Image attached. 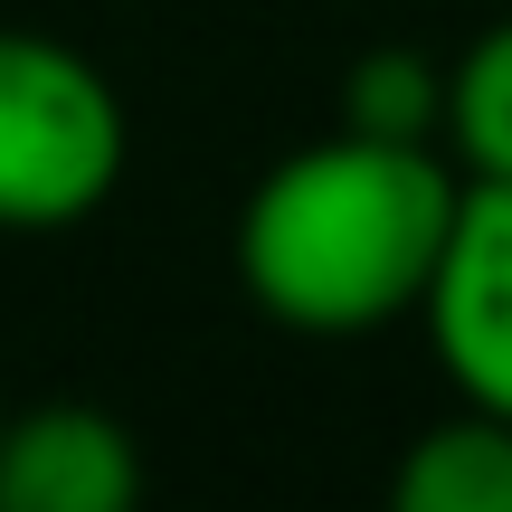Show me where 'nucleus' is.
<instances>
[{"label":"nucleus","mask_w":512,"mask_h":512,"mask_svg":"<svg viewBox=\"0 0 512 512\" xmlns=\"http://www.w3.org/2000/svg\"><path fill=\"white\" fill-rule=\"evenodd\" d=\"M465 171L446 143H399V133H323L238 200V285L266 323L313 332V342H361L427 304L437 256L456 238Z\"/></svg>","instance_id":"nucleus-1"},{"label":"nucleus","mask_w":512,"mask_h":512,"mask_svg":"<svg viewBox=\"0 0 512 512\" xmlns=\"http://www.w3.org/2000/svg\"><path fill=\"white\" fill-rule=\"evenodd\" d=\"M133 124L114 76L48 29H0V238H67L124 190Z\"/></svg>","instance_id":"nucleus-2"},{"label":"nucleus","mask_w":512,"mask_h":512,"mask_svg":"<svg viewBox=\"0 0 512 512\" xmlns=\"http://www.w3.org/2000/svg\"><path fill=\"white\" fill-rule=\"evenodd\" d=\"M418 323H427L446 389L512 418V181H465L456 238L437 256Z\"/></svg>","instance_id":"nucleus-3"},{"label":"nucleus","mask_w":512,"mask_h":512,"mask_svg":"<svg viewBox=\"0 0 512 512\" xmlns=\"http://www.w3.org/2000/svg\"><path fill=\"white\" fill-rule=\"evenodd\" d=\"M143 446L86 399H38L0 418V512H133Z\"/></svg>","instance_id":"nucleus-4"},{"label":"nucleus","mask_w":512,"mask_h":512,"mask_svg":"<svg viewBox=\"0 0 512 512\" xmlns=\"http://www.w3.org/2000/svg\"><path fill=\"white\" fill-rule=\"evenodd\" d=\"M399 512H512V418L456 399L408 437L399 475H389Z\"/></svg>","instance_id":"nucleus-5"},{"label":"nucleus","mask_w":512,"mask_h":512,"mask_svg":"<svg viewBox=\"0 0 512 512\" xmlns=\"http://www.w3.org/2000/svg\"><path fill=\"white\" fill-rule=\"evenodd\" d=\"M446 162L465 181H512V19L446 57Z\"/></svg>","instance_id":"nucleus-6"},{"label":"nucleus","mask_w":512,"mask_h":512,"mask_svg":"<svg viewBox=\"0 0 512 512\" xmlns=\"http://www.w3.org/2000/svg\"><path fill=\"white\" fill-rule=\"evenodd\" d=\"M342 124L399 133V143H437L446 133V67L418 57V48H370L342 76Z\"/></svg>","instance_id":"nucleus-7"},{"label":"nucleus","mask_w":512,"mask_h":512,"mask_svg":"<svg viewBox=\"0 0 512 512\" xmlns=\"http://www.w3.org/2000/svg\"><path fill=\"white\" fill-rule=\"evenodd\" d=\"M0 418H10V399H0Z\"/></svg>","instance_id":"nucleus-8"}]
</instances>
